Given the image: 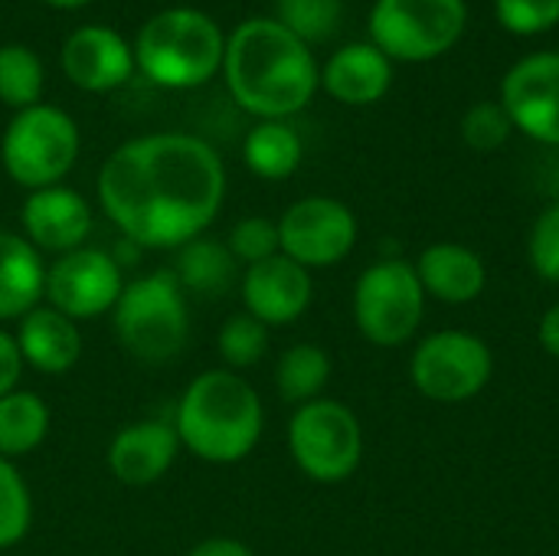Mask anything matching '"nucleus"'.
Wrapping results in <instances>:
<instances>
[{
    "label": "nucleus",
    "instance_id": "1",
    "mask_svg": "<svg viewBox=\"0 0 559 556\" xmlns=\"http://www.w3.org/2000/svg\"><path fill=\"white\" fill-rule=\"evenodd\" d=\"M95 193L131 246L177 252L219 216L226 167L219 151L197 134H141L108 154Z\"/></svg>",
    "mask_w": 559,
    "mask_h": 556
},
{
    "label": "nucleus",
    "instance_id": "2",
    "mask_svg": "<svg viewBox=\"0 0 559 556\" xmlns=\"http://www.w3.org/2000/svg\"><path fill=\"white\" fill-rule=\"evenodd\" d=\"M223 79L242 111L259 121H285L314 98L321 66L314 49L275 16H252L226 36Z\"/></svg>",
    "mask_w": 559,
    "mask_h": 556
},
{
    "label": "nucleus",
    "instance_id": "3",
    "mask_svg": "<svg viewBox=\"0 0 559 556\" xmlns=\"http://www.w3.org/2000/svg\"><path fill=\"white\" fill-rule=\"evenodd\" d=\"M174 429L180 449L210 465L249 459L265 429V406L255 387L236 370H206L183 390Z\"/></svg>",
    "mask_w": 559,
    "mask_h": 556
},
{
    "label": "nucleus",
    "instance_id": "4",
    "mask_svg": "<svg viewBox=\"0 0 559 556\" xmlns=\"http://www.w3.org/2000/svg\"><path fill=\"white\" fill-rule=\"evenodd\" d=\"M134 69L160 88H200L223 72L226 36L197 7H167L134 36Z\"/></svg>",
    "mask_w": 559,
    "mask_h": 556
},
{
    "label": "nucleus",
    "instance_id": "5",
    "mask_svg": "<svg viewBox=\"0 0 559 556\" xmlns=\"http://www.w3.org/2000/svg\"><path fill=\"white\" fill-rule=\"evenodd\" d=\"M111 315L118 344L141 364H170L187 347V292L180 288L174 272H151L124 282V292Z\"/></svg>",
    "mask_w": 559,
    "mask_h": 556
},
{
    "label": "nucleus",
    "instance_id": "6",
    "mask_svg": "<svg viewBox=\"0 0 559 556\" xmlns=\"http://www.w3.org/2000/svg\"><path fill=\"white\" fill-rule=\"evenodd\" d=\"M79 151V125L69 111L46 102L13 111L0 138V164L7 177L29 193L62 184V177L75 167Z\"/></svg>",
    "mask_w": 559,
    "mask_h": 556
},
{
    "label": "nucleus",
    "instance_id": "7",
    "mask_svg": "<svg viewBox=\"0 0 559 556\" xmlns=\"http://www.w3.org/2000/svg\"><path fill=\"white\" fill-rule=\"evenodd\" d=\"M288 452L298 472L318 485H341L364 462V429L350 406L318 397L288 419Z\"/></svg>",
    "mask_w": 559,
    "mask_h": 556
},
{
    "label": "nucleus",
    "instance_id": "8",
    "mask_svg": "<svg viewBox=\"0 0 559 556\" xmlns=\"http://www.w3.org/2000/svg\"><path fill=\"white\" fill-rule=\"evenodd\" d=\"M370 43L400 62L445 56L468 26L465 0H377L370 7Z\"/></svg>",
    "mask_w": 559,
    "mask_h": 556
},
{
    "label": "nucleus",
    "instance_id": "9",
    "mask_svg": "<svg viewBox=\"0 0 559 556\" xmlns=\"http://www.w3.org/2000/svg\"><path fill=\"white\" fill-rule=\"evenodd\" d=\"M354 324L377 347H403L423 324L426 292L413 262L377 259L354 285Z\"/></svg>",
    "mask_w": 559,
    "mask_h": 556
},
{
    "label": "nucleus",
    "instance_id": "10",
    "mask_svg": "<svg viewBox=\"0 0 559 556\" xmlns=\"http://www.w3.org/2000/svg\"><path fill=\"white\" fill-rule=\"evenodd\" d=\"M495 377V354L472 331H436L423 338L409 360L413 387L432 403H468Z\"/></svg>",
    "mask_w": 559,
    "mask_h": 556
},
{
    "label": "nucleus",
    "instance_id": "11",
    "mask_svg": "<svg viewBox=\"0 0 559 556\" xmlns=\"http://www.w3.org/2000/svg\"><path fill=\"white\" fill-rule=\"evenodd\" d=\"M282 256L298 265L331 269L344 262L357 246V216L334 197H305L278 216Z\"/></svg>",
    "mask_w": 559,
    "mask_h": 556
},
{
    "label": "nucleus",
    "instance_id": "12",
    "mask_svg": "<svg viewBox=\"0 0 559 556\" xmlns=\"http://www.w3.org/2000/svg\"><path fill=\"white\" fill-rule=\"evenodd\" d=\"M121 292H124L121 262L105 249L82 246L75 252L56 256V262L46 269L43 298L49 301V308L62 311L79 324V321H95L105 311H115Z\"/></svg>",
    "mask_w": 559,
    "mask_h": 556
},
{
    "label": "nucleus",
    "instance_id": "13",
    "mask_svg": "<svg viewBox=\"0 0 559 556\" xmlns=\"http://www.w3.org/2000/svg\"><path fill=\"white\" fill-rule=\"evenodd\" d=\"M518 131L559 147V52L540 49L518 59L501 79L498 98Z\"/></svg>",
    "mask_w": 559,
    "mask_h": 556
},
{
    "label": "nucleus",
    "instance_id": "14",
    "mask_svg": "<svg viewBox=\"0 0 559 556\" xmlns=\"http://www.w3.org/2000/svg\"><path fill=\"white\" fill-rule=\"evenodd\" d=\"M239 292L246 311L255 321H262L265 328H285L311 308L314 282L305 265L278 252L265 262L246 265Z\"/></svg>",
    "mask_w": 559,
    "mask_h": 556
},
{
    "label": "nucleus",
    "instance_id": "15",
    "mask_svg": "<svg viewBox=\"0 0 559 556\" xmlns=\"http://www.w3.org/2000/svg\"><path fill=\"white\" fill-rule=\"evenodd\" d=\"M62 72L66 79L82 92H115L121 88L138 69H134V49L131 43L102 23H85L72 29L62 43Z\"/></svg>",
    "mask_w": 559,
    "mask_h": 556
},
{
    "label": "nucleus",
    "instance_id": "16",
    "mask_svg": "<svg viewBox=\"0 0 559 556\" xmlns=\"http://www.w3.org/2000/svg\"><path fill=\"white\" fill-rule=\"evenodd\" d=\"M20 223L33 249L66 256L85 246L92 233V206L79 190L56 184L26 193L20 206Z\"/></svg>",
    "mask_w": 559,
    "mask_h": 556
},
{
    "label": "nucleus",
    "instance_id": "17",
    "mask_svg": "<svg viewBox=\"0 0 559 556\" xmlns=\"http://www.w3.org/2000/svg\"><path fill=\"white\" fill-rule=\"evenodd\" d=\"M180 439L174 423L141 419L124 426L108 446V469L128 488H147L160 482L177 462Z\"/></svg>",
    "mask_w": 559,
    "mask_h": 556
},
{
    "label": "nucleus",
    "instance_id": "18",
    "mask_svg": "<svg viewBox=\"0 0 559 556\" xmlns=\"http://www.w3.org/2000/svg\"><path fill=\"white\" fill-rule=\"evenodd\" d=\"M393 85V59L373 43H347L321 66V88L341 105H373Z\"/></svg>",
    "mask_w": 559,
    "mask_h": 556
},
{
    "label": "nucleus",
    "instance_id": "19",
    "mask_svg": "<svg viewBox=\"0 0 559 556\" xmlns=\"http://www.w3.org/2000/svg\"><path fill=\"white\" fill-rule=\"evenodd\" d=\"M426 298L445 305H472L485 295L488 269L485 259L462 242H432L413 262Z\"/></svg>",
    "mask_w": 559,
    "mask_h": 556
},
{
    "label": "nucleus",
    "instance_id": "20",
    "mask_svg": "<svg viewBox=\"0 0 559 556\" xmlns=\"http://www.w3.org/2000/svg\"><path fill=\"white\" fill-rule=\"evenodd\" d=\"M16 347L26 367L46 377L69 374L82 357V334L72 318L49 305H36L16 324Z\"/></svg>",
    "mask_w": 559,
    "mask_h": 556
},
{
    "label": "nucleus",
    "instance_id": "21",
    "mask_svg": "<svg viewBox=\"0 0 559 556\" xmlns=\"http://www.w3.org/2000/svg\"><path fill=\"white\" fill-rule=\"evenodd\" d=\"M46 292V262L26 236L0 229V321H20Z\"/></svg>",
    "mask_w": 559,
    "mask_h": 556
},
{
    "label": "nucleus",
    "instance_id": "22",
    "mask_svg": "<svg viewBox=\"0 0 559 556\" xmlns=\"http://www.w3.org/2000/svg\"><path fill=\"white\" fill-rule=\"evenodd\" d=\"M174 279L183 292H193L200 298H219L236 282V256L226 242L197 236L187 246L177 249Z\"/></svg>",
    "mask_w": 559,
    "mask_h": 556
},
{
    "label": "nucleus",
    "instance_id": "23",
    "mask_svg": "<svg viewBox=\"0 0 559 556\" xmlns=\"http://www.w3.org/2000/svg\"><path fill=\"white\" fill-rule=\"evenodd\" d=\"M52 426L49 403L33 390H13L0 397V459L16 462L36 452Z\"/></svg>",
    "mask_w": 559,
    "mask_h": 556
},
{
    "label": "nucleus",
    "instance_id": "24",
    "mask_svg": "<svg viewBox=\"0 0 559 556\" xmlns=\"http://www.w3.org/2000/svg\"><path fill=\"white\" fill-rule=\"evenodd\" d=\"M301 138L288 121H259L242 141L246 167L262 180H285L301 167Z\"/></svg>",
    "mask_w": 559,
    "mask_h": 556
},
{
    "label": "nucleus",
    "instance_id": "25",
    "mask_svg": "<svg viewBox=\"0 0 559 556\" xmlns=\"http://www.w3.org/2000/svg\"><path fill=\"white\" fill-rule=\"evenodd\" d=\"M328 380H331V357L318 344H295L275 364V390L292 406H305L318 400Z\"/></svg>",
    "mask_w": 559,
    "mask_h": 556
},
{
    "label": "nucleus",
    "instance_id": "26",
    "mask_svg": "<svg viewBox=\"0 0 559 556\" xmlns=\"http://www.w3.org/2000/svg\"><path fill=\"white\" fill-rule=\"evenodd\" d=\"M46 72L43 59L23 43L0 46V102L13 111L33 108L43 98Z\"/></svg>",
    "mask_w": 559,
    "mask_h": 556
},
{
    "label": "nucleus",
    "instance_id": "27",
    "mask_svg": "<svg viewBox=\"0 0 559 556\" xmlns=\"http://www.w3.org/2000/svg\"><path fill=\"white\" fill-rule=\"evenodd\" d=\"M344 0H275V20L305 46L328 43L341 29Z\"/></svg>",
    "mask_w": 559,
    "mask_h": 556
},
{
    "label": "nucleus",
    "instance_id": "28",
    "mask_svg": "<svg viewBox=\"0 0 559 556\" xmlns=\"http://www.w3.org/2000/svg\"><path fill=\"white\" fill-rule=\"evenodd\" d=\"M216 347H219L226 370H236V374L249 370L269 354V328L255 321L249 311L229 315L216 334Z\"/></svg>",
    "mask_w": 559,
    "mask_h": 556
},
{
    "label": "nucleus",
    "instance_id": "29",
    "mask_svg": "<svg viewBox=\"0 0 559 556\" xmlns=\"http://www.w3.org/2000/svg\"><path fill=\"white\" fill-rule=\"evenodd\" d=\"M33 524V495L20 469L0 459V551L16 547Z\"/></svg>",
    "mask_w": 559,
    "mask_h": 556
},
{
    "label": "nucleus",
    "instance_id": "30",
    "mask_svg": "<svg viewBox=\"0 0 559 556\" xmlns=\"http://www.w3.org/2000/svg\"><path fill=\"white\" fill-rule=\"evenodd\" d=\"M511 131H514V125L501 102H478L462 118V141L478 154L504 147Z\"/></svg>",
    "mask_w": 559,
    "mask_h": 556
},
{
    "label": "nucleus",
    "instance_id": "31",
    "mask_svg": "<svg viewBox=\"0 0 559 556\" xmlns=\"http://www.w3.org/2000/svg\"><path fill=\"white\" fill-rule=\"evenodd\" d=\"M226 246H229V252L236 256V262H246V265L265 262V259H272V256L282 252L278 223L269 220V216H246V220H239V223L229 229Z\"/></svg>",
    "mask_w": 559,
    "mask_h": 556
},
{
    "label": "nucleus",
    "instance_id": "32",
    "mask_svg": "<svg viewBox=\"0 0 559 556\" xmlns=\"http://www.w3.org/2000/svg\"><path fill=\"white\" fill-rule=\"evenodd\" d=\"M495 16L514 36H537L559 23V0H495Z\"/></svg>",
    "mask_w": 559,
    "mask_h": 556
},
{
    "label": "nucleus",
    "instance_id": "33",
    "mask_svg": "<svg viewBox=\"0 0 559 556\" xmlns=\"http://www.w3.org/2000/svg\"><path fill=\"white\" fill-rule=\"evenodd\" d=\"M527 262L544 282L559 285V203H550L534 220L527 239Z\"/></svg>",
    "mask_w": 559,
    "mask_h": 556
},
{
    "label": "nucleus",
    "instance_id": "34",
    "mask_svg": "<svg viewBox=\"0 0 559 556\" xmlns=\"http://www.w3.org/2000/svg\"><path fill=\"white\" fill-rule=\"evenodd\" d=\"M23 357H20V347H16V338L7 334L0 328V397L13 393L20 387V374H23Z\"/></svg>",
    "mask_w": 559,
    "mask_h": 556
},
{
    "label": "nucleus",
    "instance_id": "35",
    "mask_svg": "<svg viewBox=\"0 0 559 556\" xmlns=\"http://www.w3.org/2000/svg\"><path fill=\"white\" fill-rule=\"evenodd\" d=\"M187 556H255L249 544L236 541V537H210V541H200Z\"/></svg>",
    "mask_w": 559,
    "mask_h": 556
},
{
    "label": "nucleus",
    "instance_id": "36",
    "mask_svg": "<svg viewBox=\"0 0 559 556\" xmlns=\"http://www.w3.org/2000/svg\"><path fill=\"white\" fill-rule=\"evenodd\" d=\"M537 341H540V347H544L554 360H559V301L544 311V318H540V324H537Z\"/></svg>",
    "mask_w": 559,
    "mask_h": 556
},
{
    "label": "nucleus",
    "instance_id": "37",
    "mask_svg": "<svg viewBox=\"0 0 559 556\" xmlns=\"http://www.w3.org/2000/svg\"><path fill=\"white\" fill-rule=\"evenodd\" d=\"M43 3H49V7H56V10H79V7H85V3H92V0H43Z\"/></svg>",
    "mask_w": 559,
    "mask_h": 556
},
{
    "label": "nucleus",
    "instance_id": "38",
    "mask_svg": "<svg viewBox=\"0 0 559 556\" xmlns=\"http://www.w3.org/2000/svg\"><path fill=\"white\" fill-rule=\"evenodd\" d=\"M557 180H559V167H557Z\"/></svg>",
    "mask_w": 559,
    "mask_h": 556
}]
</instances>
